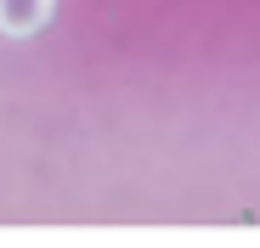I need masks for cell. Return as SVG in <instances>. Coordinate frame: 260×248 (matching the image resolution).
I'll use <instances>...</instances> for the list:
<instances>
[{
  "instance_id": "1",
  "label": "cell",
  "mask_w": 260,
  "mask_h": 248,
  "mask_svg": "<svg viewBox=\"0 0 260 248\" xmlns=\"http://www.w3.org/2000/svg\"><path fill=\"white\" fill-rule=\"evenodd\" d=\"M57 0H0V39H34L51 23Z\"/></svg>"
}]
</instances>
